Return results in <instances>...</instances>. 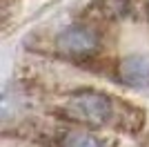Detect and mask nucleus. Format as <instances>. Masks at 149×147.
I'll list each match as a JSON object with an SVG mask.
<instances>
[{"label":"nucleus","instance_id":"obj_1","mask_svg":"<svg viewBox=\"0 0 149 147\" xmlns=\"http://www.w3.org/2000/svg\"><path fill=\"white\" fill-rule=\"evenodd\" d=\"M67 114L74 120H82L89 125H107L116 118L113 98L96 89H80L74 92L67 103Z\"/></svg>","mask_w":149,"mask_h":147},{"label":"nucleus","instance_id":"obj_2","mask_svg":"<svg viewBox=\"0 0 149 147\" xmlns=\"http://www.w3.org/2000/svg\"><path fill=\"white\" fill-rule=\"evenodd\" d=\"M100 40L98 34L89 27H67L65 31H60L56 38V47L60 54L69 56V58H85L91 56L98 49Z\"/></svg>","mask_w":149,"mask_h":147},{"label":"nucleus","instance_id":"obj_3","mask_svg":"<svg viewBox=\"0 0 149 147\" xmlns=\"http://www.w3.org/2000/svg\"><path fill=\"white\" fill-rule=\"evenodd\" d=\"M118 74L123 83H127L129 87H149V56L147 54L127 56L118 65Z\"/></svg>","mask_w":149,"mask_h":147},{"label":"nucleus","instance_id":"obj_4","mask_svg":"<svg viewBox=\"0 0 149 147\" xmlns=\"http://www.w3.org/2000/svg\"><path fill=\"white\" fill-rule=\"evenodd\" d=\"M60 147H105L102 143L91 134H85V132H74V134H65Z\"/></svg>","mask_w":149,"mask_h":147},{"label":"nucleus","instance_id":"obj_5","mask_svg":"<svg viewBox=\"0 0 149 147\" xmlns=\"http://www.w3.org/2000/svg\"><path fill=\"white\" fill-rule=\"evenodd\" d=\"M147 13H149V7H147Z\"/></svg>","mask_w":149,"mask_h":147}]
</instances>
